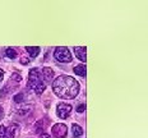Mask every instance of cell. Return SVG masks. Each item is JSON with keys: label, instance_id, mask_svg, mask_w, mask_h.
Instances as JSON below:
<instances>
[{"label": "cell", "instance_id": "obj_1", "mask_svg": "<svg viewBox=\"0 0 148 138\" xmlns=\"http://www.w3.org/2000/svg\"><path fill=\"white\" fill-rule=\"evenodd\" d=\"M81 86L70 76H60L52 82V91L58 97L64 100L74 99L79 93Z\"/></svg>", "mask_w": 148, "mask_h": 138}, {"label": "cell", "instance_id": "obj_2", "mask_svg": "<svg viewBox=\"0 0 148 138\" xmlns=\"http://www.w3.org/2000/svg\"><path fill=\"white\" fill-rule=\"evenodd\" d=\"M28 78H29L28 79V87L32 88V90L35 91V93L41 95L46 88V83H45L44 79H42V74L40 73V69H37V68L31 69Z\"/></svg>", "mask_w": 148, "mask_h": 138}, {"label": "cell", "instance_id": "obj_3", "mask_svg": "<svg viewBox=\"0 0 148 138\" xmlns=\"http://www.w3.org/2000/svg\"><path fill=\"white\" fill-rule=\"evenodd\" d=\"M54 58H55V59H56L58 61H60V63H70V61L73 60L72 54H70L69 49H68V47H64V46L55 49V51H54Z\"/></svg>", "mask_w": 148, "mask_h": 138}, {"label": "cell", "instance_id": "obj_4", "mask_svg": "<svg viewBox=\"0 0 148 138\" xmlns=\"http://www.w3.org/2000/svg\"><path fill=\"white\" fill-rule=\"evenodd\" d=\"M51 133H52V137L54 138H65L68 134V128L63 123H58V124H55L54 127H52Z\"/></svg>", "mask_w": 148, "mask_h": 138}, {"label": "cell", "instance_id": "obj_5", "mask_svg": "<svg viewBox=\"0 0 148 138\" xmlns=\"http://www.w3.org/2000/svg\"><path fill=\"white\" fill-rule=\"evenodd\" d=\"M72 105H69V104H65V102H60L59 105L56 107V115L59 116L60 119H66L68 116L70 115V113H72Z\"/></svg>", "mask_w": 148, "mask_h": 138}, {"label": "cell", "instance_id": "obj_6", "mask_svg": "<svg viewBox=\"0 0 148 138\" xmlns=\"http://www.w3.org/2000/svg\"><path fill=\"white\" fill-rule=\"evenodd\" d=\"M14 128H17L14 125L13 128L5 127V125H0V138H14Z\"/></svg>", "mask_w": 148, "mask_h": 138}, {"label": "cell", "instance_id": "obj_7", "mask_svg": "<svg viewBox=\"0 0 148 138\" xmlns=\"http://www.w3.org/2000/svg\"><path fill=\"white\" fill-rule=\"evenodd\" d=\"M74 53H75L77 58L79 60H82L83 63L87 61V47H79V46H77V47H74Z\"/></svg>", "mask_w": 148, "mask_h": 138}, {"label": "cell", "instance_id": "obj_8", "mask_svg": "<svg viewBox=\"0 0 148 138\" xmlns=\"http://www.w3.org/2000/svg\"><path fill=\"white\" fill-rule=\"evenodd\" d=\"M74 73H75L77 76L86 77V74H87V68H86L84 64H79V65L74 67Z\"/></svg>", "mask_w": 148, "mask_h": 138}, {"label": "cell", "instance_id": "obj_9", "mask_svg": "<svg viewBox=\"0 0 148 138\" xmlns=\"http://www.w3.org/2000/svg\"><path fill=\"white\" fill-rule=\"evenodd\" d=\"M72 133H73L74 138H81V136L83 134V129L78 124H73L72 125Z\"/></svg>", "mask_w": 148, "mask_h": 138}, {"label": "cell", "instance_id": "obj_10", "mask_svg": "<svg viewBox=\"0 0 148 138\" xmlns=\"http://www.w3.org/2000/svg\"><path fill=\"white\" fill-rule=\"evenodd\" d=\"M26 50H27V53L29 54V56H32V58H36L37 55L40 54V47L38 46H27Z\"/></svg>", "mask_w": 148, "mask_h": 138}, {"label": "cell", "instance_id": "obj_11", "mask_svg": "<svg viewBox=\"0 0 148 138\" xmlns=\"http://www.w3.org/2000/svg\"><path fill=\"white\" fill-rule=\"evenodd\" d=\"M42 73H44V78L46 81H50V79L54 78V70L51 68H49V67H45V68L42 69Z\"/></svg>", "mask_w": 148, "mask_h": 138}, {"label": "cell", "instance_id": "obj_12", "mask_svg": "<svg viewBox=\"0 0 148 138\" xmlns=\"http://www.w3.org/2000/svg\"><path fill=\"white\" fill-rule=\"evenodd\" d=\"M45 120H38L35 124V132L36 133H42V130H44V127H45Z\"/></svg>", "mask_w": 148, "mask_h": 138}, {"label": "cell", "instance_id": "obj_13", "mask_svg": "<svg viewBox=\"0 0 148 138\" xmlns=\"http://www.w3.org/2000/svg\"><path fill=\"white\" fill-rule=\"evenodd\" d=\"M5 55H7L9 59H15V58H17V53H15V50L12 47H8L7 50H5Z\"/></svg>", "mask_w": 148, "mask_h": 138}, {"label": "cell", "instance_id": "obj_14", "mask_svg": "<svg viewBox=\"0 0 148 138\" xmlns=\"http://www.w3.org/2000/svg\"><path fill=\"white\" fill-rule=\"evenodd\" d=\"M31 109H32V106H29V105L23 106V107H21V109L18 110V114H27L28 111H31Z\"/></svg>", "mask_w": 148, "mask_h": 138}, {"label": "cell", "instance_id": "obj_15", "mask_svg": "<svg viewBox=\"0 0 148 138\" xmlns=\"http://www.w3.org/2000/svg\"><path fill=\"white\" fill-rule=\"evenodd\" d=\"M23 99H24V93H22V92H21V93H17L14 96V101L15 102H23Z\"/></svg>", "mask_w": 148, "mask_h": 138}, {"label": "cell", "instance_id": "obj_16", "mask_svg": "<svg viewBox=\"0 0 148 138\" xmlns=\"http://www.w3.org/2000/svg\"><path fill=\"white\" fill-rule=\"evenodd\" d=\"M12 79L15 81V82H21L22 81V77H21L19 74H17V73H13V74H12Z\"/></svg>", "mask_w": 148, "mask_h": 138}, {"label": "cell", "instance_id": "obj_17", "mask_svg": "<svg viewBox=\"0 0 148 138\" xmlns=\"http://www.w3.org/2000/svg\"><path fill=\"white\" fill-rule=\"evenodd\" d=\"M84 110H86V105H84V104H79V105L77 106V111H78V113H83Z\"/></svg>", "mask_w": 148, "mask_h": 138}, {"label": "cell", "instance_id": "obj_18", "mask_svg": "<svg viewBox=\"0 0 148 138\" xmlns=\"http://www.w3.org/2000/svg\"><path fill=\"white\" fill-rule=\"evenodd\" d=\"M28 61H29V59H27V58H22V59H21V63H22L23 65H26V64H28Z\"/></svg>", "mask_w": 148, "mask_h": 138}, {"label": "cell", "instance_id": "obj_19", "mask_svg": "<svg viewBox=\"0 0 148 138\" xmlns=\"http://www.w3.org/2000/svg\"><path fill=\"white\" fill-rule=\"evenodd\" d=\"M3 116H4V111H3V107L0 106V119H3Z\"/></svg>", "mask_w": 148, "mask_h": 138}, {"label": "cell", "instance_id": "obj_20", "mask_svg": "<svg viewBox=\"0 0 148 138\" xmlns=\"http://www.w3.org/2000/svg\"><path fill=\"white\" fill-rule=\"evenodd\" d=\"M3 77H4V72H3V69H0V81L3 79Z\"/></svg>", "mask_w": 148, "mask_h": 138}, {"label": "cell", "instance_id": "obj_21", "mask_svg": "<svg viewBox=\"0 0 148 138\" xmlns=\"http://www.w3.org/2000/svg\"><path fill=\"white\" fill-rule=\"evenodd\" d=\"M42 138H50V136L49 134H42Z\"/></svg>", "mask_w": 148, "mask_h": 138}]
</instances>
